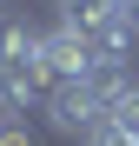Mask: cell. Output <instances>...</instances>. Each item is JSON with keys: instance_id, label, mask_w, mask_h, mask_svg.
Segmentation results:
<instances>
[{"instance_id": "6da1fadb", "label": "cell", "mask_w": 139, "mask_h": 146, "mask_svg": "<svg viewBox=\"0 0 139 146\" xmlns=\"http://www.w3.org/2000/svg\"><path fill=\"white\" fill-rule=\"evenodd\" d=\"M46 66H40V27L27 20H0V113L20 119V113H40L46 106Z\"/></svg>"}, {"instance_id": "7a4b0ae2", "label": "cell", "mask_w": 139, "mask_h": 146, "mask_svg": "<svg viewBox=\"0 0 139 146\" xmlns=\"http://www.w3.org/2000/svg\"><path fill=\"white\" fill-rule=\"evenodd\" d=\"M40 66H46V86H80V80H93L86 40H80L73 27H60V20L40 33Z\"/></svg>"}, {"instance_id": "3957f363", "label": "cell", "mask_w": 139, "mask_h": 146, "mask_svg": "<svg viewBox=\"0 0 139 146\" xmlns=\"http://www.w3.org/2000/svg\"><path fill=\"white\" fill-rule=\"evenodd\" d=\"M46 119H53V133H66V139H86L93 126H106V100L93 93V80H80V86H53L46 93Z\"/></svg>"}, {"instance_id": "277c9868", "label": "cell", "mask_w": 139, "mask_h": 146, "mask_svg": "<svg viewBox=\"0 0 139 146\" xmlns=\"http://www.w3.org/2000/svg\"><path fill=\"white\" fill-rule=\"evenodd\" d=\"M106 119H113V126H119V133H126V146H132V139H139V86H132V93H126V100H119V106H113Z\"/></svg>"}, {"instance_id": "5b68a950", "label": "cell", "mask_w": 139, "mask_h": 146, "mask_svg": "<svg viewBox=\"0 0 139 146\" xmlns=\"http://www.w3.org/2000/svg\"><path fill=\"white\" fill-rule=\"evenodd\" d=\"M0 146H33V133L20 126V119H0Z\"/></svg>"}, {"instance_id": "8992f818", "label": "cell", "mask_w": 139, "mask_h": 146, "mask_svg": "<svg viewBox=\"0 0 139 146\" xmlns=\"http://www.w3.org/2000/svg\"><path fill=\"white\" fill-rule=\"evenodd\" d=\"M132 27H139V0H132Z\"/></svg>"}, {"instance_id": "52a82bcc", "label": "cell", "mask_w": 139, "mask_h": 146, "mask_svg": "<svg viewBox=\"0 0 139 146\" xmlns=\"http://www.w3.org/2000/svg\"><path fill=\"white\" fill-rule=\"evenodd\" d=\"M132 146H139V139H132Z\"/></svg>"}]
</instances>
